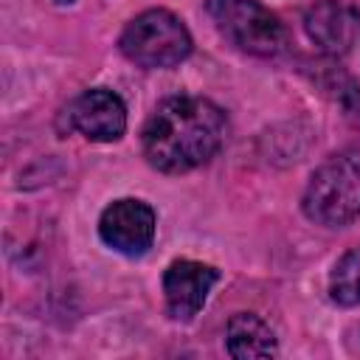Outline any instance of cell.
Wrapping results in <instances>:
<instances>
[{
	"label": "cell",
	"mask_w": 360,
	"mask_h": 360,
	"mask_svg": "<svg viewBox=\"0 0 360 360\" xmlns=\"http://www.w3.org/2000/svg\"><path fill=\"white\" fill-rule=\"evenodd\" d=\"M228 118L202 96H169L143 124L141 149L152 169L183 174L208 163L225 143Z\"/></svg>",
	"instance_id": "obj_1"
},
{
	"label": "cell",
	"mask_w": 360,
	"mask_h": 360,
	"mask_svg": "<svg viewBox=\"0 0 360 360\" xmlns=\"http://www.w3.org/2000/svg\"><path fill=\"white\" fill-rule=\"evenodd\" d=\"M304 217L315 225L343 228L360 217V143L326 158L301 197Z\"/></svg>",
	"instance_id": "obj_2"
},
{
	"label": "cell",
	"mask_w": 360,
	"mask_h": 360,
	"mask_svg": "<svg viewBox=\"0 0 360 360\" xmlns=\"http://www.w3.org/2000/svg\"><path fill=\"white\" fill-rule=\"evenodd\" d=\"M205 11L217 31L242 53L273 59L290 45L284 22L259 0H205Z\"/></svg>",
	"instance_id": "obj_3"
},
{
	"label": "cell",
	"mask_w": 360,
	"mask_h": 360,
	"mask_svg": "<svg viewBox=\"0 0 360 360\" xmlns=\"http://www.w3.org/2000/svg\"><path fill=\"white\" fill-rule=\"evenodd\" d=\"M118 48L132 65L163 70L180 65L191 53V34L177 14L166 8H149L127 22Z\"/></svg>",
	"instance_id": "obj_4"
},
{
	"label": "cell",
	"mask_w": 360,
	"mask_h": 360,
	"mask_svg": "<svg viewBox=\"0 0 360 360\" xmlns=\"http://www.w3.org/2000/svg\"><path fill=\"white\" fill-rule=\"evenodd\" d=\"M155 211L149 202L135 200V197H124L110 202L101 217H98V236L101 242L121 253V256H143L152 248L155 239Z\"/></svg>",
	"instance_id": "obj_5"
},
{
	"label": "cell",
	"mask_w": 360,
	"mask_h": 360,
	"mask_svg": "<svg viewBox=\"0 0 360 360\" xmlns=\"http://www.w3.org/2000/svg\"><path fill=\"white\" fill-rule=\"evenodd\" d=\"M68 124L87 141L110 143L127 132V107L110 87H90L68 107Z\"/></svg>",
	"instance_id": "obj_6"
},
{
	"label": "cell",
	"mask_w": 360,
	"mask_h": 360,
	"mask_svg": "<svg viewBox=\"0 0 360 360\" xmlns=\"http://www.w3.org/2000/svg\"><path fill=\"white\" fill-rule=\"evenodd\" d=\"M219 281V270L194 259H174L163 273V298L172 321L188 323L205 304L211 287Z\"/></svg>",
	"instance_id": "obj_7"
},
{
	"label": "cell",
	"mask_w": 360,
	"mask_h": 360,
	"mask_svg": "<svg viewBox=\"0 0 360 360\" xmlns=\"http://www.w3.org/2000/svg\"><path fill=\"white\" fill-rule=\"evenodd\" d=\"M304 31L323 53H346L360 37V11L343 0H315L304 14Z\"/></svg>",
	"instance_id": "obj_8"
},
{
	"label": "cell",
	"mask_w": 360,
	"mask_h": 360,
	"mask_svg": "<svg viewBox=\"0 0 360 360\" xmlns=\"http://www.w3.org/2000/svg\"><path fill=\"white\" fill-rule=\"evenodd\" d=\"M225 349L236 360H245V357H273V354H278V343H276L273 329L259 315H253V312H236L228 321Z\"/></svg>",
	"instance_id": "obj_9"
},
{
	"label": "cell",
	"mask_w": 360,
	"mask_h": 360,
	"mask_svg": "<svg viewBox=\"0 0 360 360\" xmlns=\"http://www.w3.org/2000/svg\"><path fill=\"white\" fill-rule=\"evenodd\" d=\"M329 295L338 307L360 304V245L343 253L329 276Z\"/></svg>",
	"instance_id": "obj_10"
},
{
	"label": "cell",
	"mask_w": 360,
	"mask_h": 360,
	"mask_svg": "<svg viewBox=\"0 0 360 360\" xmlns=\"http://www.w3.org/2000/svg\"><path fill=\"white\" fill-rule=\"evenodd\" d=\"M53 3H56V6H70L73 0H53Z\"/></svg>",
	"instance_id": "obj_11"
}]
</instances>
